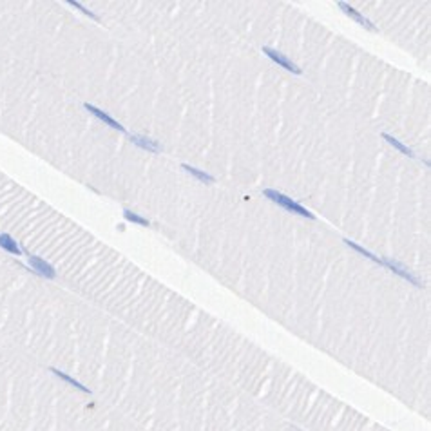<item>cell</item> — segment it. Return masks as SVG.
I'll list each match as a JSON object with an SVG mask.
<instances>
[{
	"label": "cell",
	"mask_w": 431,
	"mask_h": 431,
	"mask_svg": "<svg viewBox=\"0 0 431 431\" xmlns=\"http://www.w3.org/2000/svg\"><path fill=\"white\" fill-rule=\"evenodd\" d=\"M263 194L266 196L268 200H272L273 203L281 205L283 209L290 210V212H296V214H299V216H305V218H308V219H316V216H314L312 212H308V210H306L305 207H303V205L296 203V201H294L292 198H288V196L281 194V192H277V190L266 189V190L263 192Z\"/></svg>",
	"instance_id": "cell-1"
},
{
	"label": "cell",
	"mask_w": 431,
	"mask_h": 431,
	"mask_svg": "<svg viewBox=\"0 0 431 431\" xmlns=\"http://www.w3.org/2000/svg\"><path fill=\"white\" fill-rule=\"evenodd\" d=\"M263 53L268 56V58H272V60L275 62L277 65L284 67L286 71H292L294 74H301V69H299V67H297V65L294 64L290 58H286L283 53H277L275 49H272V47H263Z\"/></svg>",
	"instance_id": "cell-2"
},
{
	"label": "cell",
	"mask_w": 431,
	"mask_h": 431,
	"mask_svg": "<svg viewBox=\"0 0 431 431\" xmlns=\"http://www.w3.org/2000/svg\"><path fill=\"white\" fill-rule=\"evenodd\" d=\"M29 264L33 266L35 272L40 273V275H44V277H47V279H53L56 275L55 268H53L51 264L47 263V261L40 259L38 255H29Z\"/></svg>",
	"instance_id": "cell-3"
},
{
	"label": "cell",
	"mask_w": 431,
	"mask_h": 431,
	"mask_svg": "<svg viewBox=\"0 0 431 431\" xmlns=\"http://www.w3.org/2000/svg\"><path fill=\"white\" fill-rule=\"evenodd\" d=\"M85 109H87V111L91 112V114L96 116V118H100V120H102V121H105L107 125H111L112 129H118V130H121V132H125V129H123V125H120V123H118V121H116V120H112V118H111V116H109V114H105V112H103V111H100L98 107L91 105V103H85Z\"/></svg>",
	"instance_id": "cell-4"
},
{
	"label": "cell",
	"mask_w": 431,
	"mask_h": 431,
	"mask_svg": "<svg viewBox=\"0 0 431 431\" xmlns=\"http://www.w3.org/2000/svg\"><path fill=\"white\" fill-rule=\"evenodd\" d=\"M339 8H341V10L344 11V13L346 15H350V17H352V19H355L357 20L359 24H362V26H366L368 29H371V31H375V26H373V24L370 22V20L366 19V17H362L361 13H359L357 10H353L352 6H348V4H344V2H339Z\"/></svg>",
	"instance_id": "cell-5"
},
{
	"label": "cell",
	"mask_w": 431,
	"mask_h": 431,
	"mask_svg": "<svg viewBox=\"0 0 431 431\" xmlns=\"http://www.w3.org/2000/svg\"><path fill=\"white\" fill-rule=\"evenodd\" d=\"M129 138H130V141H132V143H136L138 147H141V149H147V151H151V153H160V151H162L160 143H158V141H154V139L143 138V136H138V134H130Z\"/></svg>",
	"instance_id": "cell-6"
},
{
	"label": "cell",
	"mask_w": 431,
	"mask_h": 431,
	"mask_svg": "<svg viewBox=\"0 0 431 431\" xmlns=\"http://www.w3.org/2000/svg\"><path fill=\"white\" fill-rule=\"evenodd\" d=\"M382 264H386V266H389V268L393 270L395 273H399L400 277H404V279H406V281H409V283H413V284H417V286H420V283H418L417 279L413 277V275L408 272V270H404L399 263H395V261H389V259H384V261H382Z\"/></svg>",
	"instance_id": "cell-7"
},
{
	"label": "cell",
	"mask_w": 431,
	"mask_h": 431,
	"mask_svg": "<svg viewBox=\"0 0 431 431\" xmlns=\"http://www.w3.org/2000/svg\"><path fill=\"white\" fill-rule=\"evenodd\" d=\"M0 246L6 248L8 252H11V254H17V255H20V252H22L19 248V245H17V241H13V237L8 236V234H0Z\"/></svg>",
	"instance_id": "cell-8"
},
{
	"label": "cell",
	"mask_w": 431,
	"mask_h": 431,
	"mask_svg": "<svg viewBox=\"0 0 431 431\" xmlns=\"http://www.w3.org/2000/svg\"><path fill=\"white\" fill-rule=\"evenodd\" d=\"M382 138L388 139V143H389V145H393V147L397 149V151H400V153H402V154H406V156H409V158H415V154H413L411 149L406 147V145H404V143H400L399 139H395L393 136H389V134H382Z\"/></svg>",
	"instance_id": "cell-9"
},
{
	"label": "cell",
	"mask_w": 431,
	"mask_h": 431,
	"mask_svg": "<svg viewBox=\"0 0 431 431\" xmlns=\"http://www.w3.org/2000/svg\"><path fill=\"white\" fill-rule=\"evenodd\" d=\"M183 169H185V171L189 172V174H192V176H196L198 180H201V181H207V183H212V181H214V178L210 176V174H207V172L200 171V169L190 167V165H183Z\"/></svg>",
	"instance_id": "cell-10"
},
{
	"label": "cell",
	"mask_w": 431,
	"mask_h": 431,
	"mask_svg": "<svg viewBox=\"0 0 431 431\" xmlns=\"http://www.w3.org/2000/svg\"><path fill=\"white\" fill-rule=\"evenodd\" d=\"M346 245H350V246H352V248H353V250H357L359 254H362V255H364V257H368V259H371V261H375V263L382 264V259H379L377 255H373V254H371V252H368L366 248H362V246L355 245V243L350 241V239H346Z\"/></svg>",
	"instance_id": "cell-11"
},
{
	"label": "cell",
	"mask_w": 431,
	"mask_h": 431,
	"mask_svg": "<svg viewBox=\"0 0 431 431\" xmlns=\"http://www.w3.org/2000/svg\"><path fill=\"white\" fill-rule=\"evenodd\" d=\"M51 371H55V375H58V377H60V379H64V380H65V382H69V384H73V386H74V388H78V389H82V391H89V389H87V388H85V386H82V384H80L78 380H74V379H73V377H69V375H65L64 371H58V370H51Z\"/></svg>",
	"instance_id": "cell-12"
},
{
	"label": "cell",
	"mask_w": 431,
	"mask_h": 431,
	"mask_svg": "<svg viewBox=\"0 0 431 431\" xmlns=\"http://www.w3.org/2000/svg\"><path fill=\"white\" fill-rule=\"evenodd\" d=\"M123 216H125L127 221L138 223V225H141V227H149V221H147V219L141 218V216H138V214H134V212H130V210H125V212H123Z\"/></svg>",
	"instance_id": "cell-13"
},
{
	"label": "cell",
	"mask_w": 431,
	"mask_h": 431,
	"mask_svg": "<svg viewBox=\"0 0 431 431\" xmlns=\"http://www.w3.org/2000/svg\"><path fill=\"white\" fill-rule=\"evenodd\" d=\"M69 4H71V6H74V8H78V10H82V11H84L85 15H89V17H91V19L98 20V17H96V15H94V13H91V11H89V10H85V8H84V6H82V4H80V2H74V0H69Z\"/></svg>",
	"instance_id": "cell-14"
}]
</instances>
